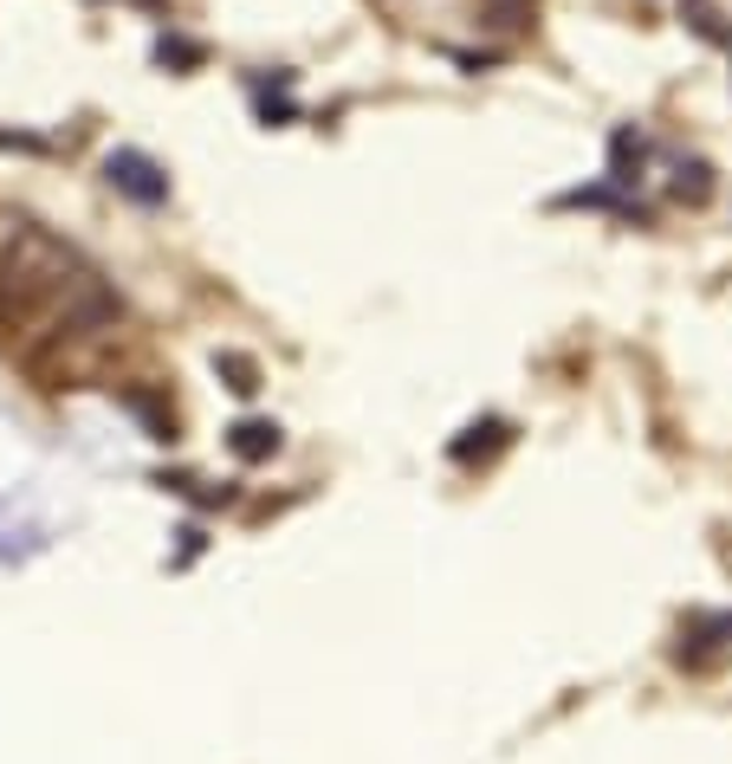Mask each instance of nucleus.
Segmentation results:
<instances>
[{"label": "nucleus", "instance_id": "2", "mask_svg": "<svg viewBox=\"0 0 732 764\" xmlns=\"http://www.w3.org/2000/svg\"><path fill=\"white\" fill-rule=\"evenodd\" d=\"M228 448L240 460H272V454H279V428H272V421H233Z\"/></svg>", "mask_w": 732, "mask_h": 764}, {"label": "nucleus", "instance_id": "1", "mask_svg": "<svg viewBox=\"0 0 732 764\" xmlns=\"http://www.w3.org/2000/svg\"><path fill=\"white\" fill-rule=\"evenodd\" d=\"M104 175H111L117 194H130V201H143V208L169 201V175H162L143 150H111L104 155Z\"/></svg>", "mask_w": 732, "mask_h": 764}, {"label": "nucleus", "instance_id": "6", "mask_svg": "<svg viewBox=\"0 0 732 764\" xmlns=\"http://www.w3.org/2000/svg\"><path fill=\"white\" fill-rule=\"evenodd\" d=\"M706 194H713V169H706V162H681V169H674V201L700 208Z\"/></svg>", "mask_w": 732, "mask_h": 764}, {"label": "nucleus", "instance_id": "7", "mask_svg": "<svg viewBox=\"0 0 732 764\" xmlns=\"http://www.w3.org/2000/svg\"><path fill=\"white\" fill-rule=\"evenodd\" d=\"M123 402H130V409H137L143 421H150V441H176V415H169V409H162L156 395H143V389H130Z\"/></svg>", "mask_w": 732, "mask_h": 764}, {"label": "nucleus", "instance_id": "5", "mask_svg": "<svg viewBox=\"0 0 732 764\" xmlns=\"http://www.w3.org/2000/svg\"><path fill=\"white\" fill-rule=\"evenodd\" d=\"M500 441H505V421L487 415V421H473V428H467V434L454 441V448H448V454H454V460H473V454H493Z\"/></svg>", "mask_w": 732, "mask_h": 764}, {"label": "nucleus", "instance_id": "8", "mask_svg": "<svg viewBox=\"0 0 732 764\" xmlns=\"http://www.w3.org/2000/svg\"><path fill=\"white\" fill-rule=\"evenodd\" d=\"M480 13H487V27H525L539 13V0H480Z\"/></svg>", "mask_w": 732, "mask_h": 764}, {"label": "nucleus", "instance_id": "4", "mask_svg": "<svg viewBox=\"0 0 732 764\" xmlns=\"http://www.w3.org/2000/svg\"><path fill=\"white\" fill-rule=\"evenodd\" d=\"M214 376L228 382L233 395H253V389H260V363L240 356V350H221V356H214Z\"/></svg>", "mask_w": 732, "mask_h": 764}, {"label": "nucleus", "instance_id": "3", "mask_svg": "<svg viewBox=\"0 0 732 764\" xmlns=\"http://www.w3.org/2000/svg\"><path fill=\"white\" fill-rule=\"evenodd\" d=\"M642 155H649V143H642V130H629V123H622L616 137H610V175H616V182H635Z\"/></svg>", "mask_w": 732, "mask_h": 764}, {"label": "nucleus", "instance_id": "9", "mask_svg": "<svg viewBox=\"0 0 732 764\" xmlns=\"http://www.w3.org/2000/svg\"><path fill=\"white\" fill-rule=\"evenodd\" d=\"M156 59H162V66H201V46H189V39H156Z\"/></svg>", "mask_w": 732, "mask_h": 764}]
</instances>
